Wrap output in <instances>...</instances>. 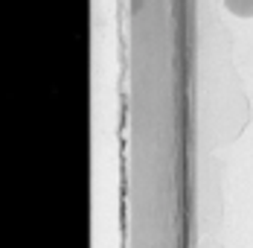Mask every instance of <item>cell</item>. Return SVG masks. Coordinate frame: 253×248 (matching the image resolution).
<instances>
[{"label":"cell","instance_id":"obj_1","mask_svg":"<svg viewBox=\"0 0 253 248\" xmlns=\"http://www.w3.org/2000/svg\"><path fill=\"white\" fill-rule=\"evenodd\" d=\"M224 6L239 18H253V0H224Z\"/></svg>","mask_w":253,"mask_h":248}]
</instances>
